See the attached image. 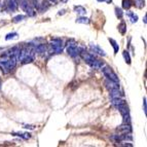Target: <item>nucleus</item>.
I'll use <instances>...</instances> for the list:
<instances>
[{
	"mask_svg": "<svg viewBox=\"0 0 147 147\" xmlns=\"http://www.w3.org/2000/svg\"><path fill=\"white\" fill-rule=\"evenodd\" d=\"M19 3H20L21 8H22V9L24 10L28 16H29V17H34L35 11H34L33 5H32V3H31L30 0H20Z\"/></svg>",
	"mask_w": 147,
	"mask_h": 147,
	"instance_id": "1",
	"label": "nucleus"
},
{
	"mask_svg": "<svg viewBox=\"0 0 147 147\" xmlns=\"http://www.w3.org/2000/svg\"><path fill=\"white\" fill-rule=\"evenodd\" d=\"M80 47H78L77 45H70V47H67V53H68L69 56H71L72 58H75V57L79 56L81 52Z\"/></svg>",
	"mask_w": 147,
	"mask_h": 147,
	"instance_id": "4",
	"label": "nucleus"
},
{
	"mask_svg": "<svg viewBox=\"0 0 147 147\" xmlns=\"http://www.w3.org/2000/svg\"><path fill=\"white\" fill-rule=\"evenodd\" d=\"M19 7V1L18 0H9L8 1V9L10 11H16Z\"/></svg>",
	"mask_w": 147,
	"mask_h": 147,
	"instance_id": "8",
	"label": "nucleus"
},
{
	"mask_svg": "<svg viewBox=\"0 0 147 147\" xmlns=\"http://www.w3.org/2000/svg\"><path fill=\"white\" fill-rule=\"evenodd\" d=\"M13 135L19 136V137L23 138L25 140H28L31 138V134H29V133H13Z\"/></svg>",
	"mask_w": 147,
	"mask_h": 147,
	"instance_id": "14",
	"label": "nucleus"
},
{
	"mask_svg": "<svg viewBox=\"0 0 147 147\" xmlns=\"http://www.w3.org/2000/svg\"><path fill=\"white\" fill-rule=\"evenodd\" d=\"M105 86L109 91H111V90H115V88H119V84H118V82L109 80V79H107V80L105 81Z\"/></svg>",
	"mask_w": 147,
	"mask_h": 147,
	"instance_id": "6",
	"label": "nucleus"
},
{
	"mask_svg": "<svg viewBox=\"0 0 147 147\" xmlns=\"http://www.w3.org/2000/svg\"><path fill=\"white\" fill-rule=\"evenodd\" d=\"M51 49L53 54H61L63 51V42L59 38H55L51 41Z\"/></svg>",
	"mask_w": 147,
	"mask_h": 147,
	"instance_id": "2",
	"label": "nucleus"
},
{
	"mask_svg": "<svg viewBox=\"0 0 147 147\" xmlns=\"http://www.w3.org/2000/svg\"><path fill=\"white\" fill-rule=\"evenodd\" d=\"M118 30H119L120 34H123V35L125 34V32H127V25H125V22H121L118 25Z\"/></svg>",
	"mask_w": 147,
	"mask_h": 147,
	"instance_id": "16",
	"label": "nucleus"
},
{
	"mask_svg": "<svg viewBox=\"0 0 147 147\" xmlns=\"http://www.w3.org/2000/svg\"><path fill=\"white\" fill-rule=\"evenodd\" d=\"M99 2H102V1H104V0H98Z\"/></svg>",
	"mask_w": 147,
	"mask_h": 147,
	"instance_id": "27",
	"label": "nucleus"
},
{
	"mask_svg": "<svg viewBox=\"0 0 147 147\" xmlns=\"http://www.w3.org/2000/svg\"><path fill=\"white\" fill-rule=\"evenodd\" d=\"M25 19L24 16H17L16 18H13V20H12V22L13 23H19L21 22V21H23Z\"/></svg>",
	"mask_w": 147,
	"mask_h": 147,
	"instance_id": "24",
	"label": "nucleus"
},
{
	"mask_svg": "<svg viewBox=\"0 0 147 147\" xmlns=\"http://www.w3.org/2000/svg\"><path fill=\"white\" fill-rule=\"evenodd\" d=\"M123 59H125V63L131 64V57H130V54H129V52L125 51V52L123 53Z\"/></svg>",
	"mask_w": 147,
	"mask_h": 147,
	"instance_id": "21",
	"label": "nucleus"
},
{
	"mask_svg": "<svg viewBox=\"0 0 147 147\" xmlns=\"http://www.w3.org/2000/svg\"><path fill=\"white\" fill-rule=\"evenodd\" d=\"M90 66L94 69H100L104 66V63H103V61H100V60H98V59H95L91 64H90Z\"/></svg>",
	"mask_w": 147,
	"mask_h": 147,
	"instance_id": "10",
	"label": "nucleus"
},
{
	"mask_svg": "<svg viewBox=\"0 0 147 147\" xmlns=\"http://www.w3.org/2000/svg\"><path fill=\"white\" fill-rule=\"evenodd\" d=\"M74 11H75L76 13H78V15H86V9L84 6H80V5L75 6V7H74Z\"/></svg>",
	"mask_w": 147,
	"mask_h": 147,
	"instance_id": "13",
	"label": "nucleus"
},
{
	"mask_svg": "<svg viewBox=\"0 0 147 147\" xmlns=\"http://www.w3.org/2000/svg\"><path fill=\"white\" fill-rule=\"evenodd\" d=\"M102 72H103L104 75L107 77V79L112 81H115V82H118V77L115 74V72L113 71L112 68L109 66H103V69H102Z\"/></svg>",
	"mask_w": 147,
	"mask_h": 147,
	"instance_id": "3",
	"label": "nucleus"
},
{
	"mask_svg": "<svg viewBox=\"0 0 147 147\" xmlns=\"http://www.w3.org/2000/svg\"><path fill=\"white\" fill-rule=\"evenodd\" d=\"M49 1H51V2H56L57 0H49Z\"/></svg>",
	"mask_w": 147,
	"mask_h": 147,
	"instance_id": "26",
	"label": "nucleus"
},
{
	"mask_svg": "<svg viewBox=\"0 0 147 147\" xmlns=\"http://www.w3.org/2000/svg\"><path fill=\"white\" fill-rule=\"evenodd\" d=\"M143 109H144V112H145V114H146V112H147V107H146V98L143 99Z\"/></svg>",
	"mask_w": 147,
	"mask_h": 147,
	"instance_id": "25",
	"label": "nucleus"
},
{
	"mask_svg": "<svg viewBox=\"0 0 147 147\" xmlns=\"http://www.w3.org/2000/svg\"><path fill=\"white\" fill-rule=\"evenodd\" d=\"M79 56L82 58V59L84 60V61L86 62V63L90 65V64L92 63V62L94 61V60L96 59L95 57H94V55H92V54H90V53H88V52H86V51H84V49H81V52H80V54H79Z\"/></svg>",
	"mask_w": 147,
	"mask_h": 147,
	"instance_id": "5",
	"label": "nucleus"
},
{
	"mask_svg": "<svg viewBox=\"0 0 147 147\" xmlns=\"http://www.w3.org/2000/svg\"><path fill=\"white\" fill-rule=\"evenodd\" d=\"M76 23H78V24H88L90 19H88L86 17H79L76 19Z\"/></svg>",
	"mask_w": 147,
	"mask_h": 147,
	"instance_id": "17",
	"label": "nucleus"
},
{
	"mask_svg": "<svg viewBox=\"0 0 147 147\" xmlns=\"http://www.w3.org/2000/svg\"><path fill=\"white\" fill-rule=\"evenodd\" d=\"M117 131L120 134H125V133L132 132V127H131L130 125H127V123H123V125H120V127H117Z\"/></svg>",
	"mask_w": 147,
	"mask_h": 147,
	"instance_id": "7",
	"label": "nucleus"
},
{
	"mask_svg": "<svg viewBox=\"0 0 147 147\" xmlns=\"http://www.w3.org/2000/svg\"><path fill=\"white\" fill-rule=\"evenodd\" d=\"M110 97H111V99L123 98V92H120L118 88H115V90H111V91H110Z\"/></svg>",
	"mask_w": 147,
	"mask_h": 147,
	"instance_id": "9",
	"label": "nucleus"
},
{
	"mask_svg": "<svg viewBox=\"0 0 147 147\" xmlns=\"http://www.w3.org/2000/svg\"><path fill=\"white\" fill-rule=\"evenodd\" d=\"M132 5V0H123V7L125 9H130Z\"/></svg>",
	"mask_w": 147,
	"mask_h": 147,
	"instance_id": "19",
	"label": "nucleus"
},
{
	"mask_svg": "<svg viewBox=\"0 0 147 147\" xmlns=\"http://www.w3.org/2000/svg\"><path fill=\"white\" fill-rule=\"evenodd\" d=\"M15 38H18V33L13 32V33H9V34L6 35L5 39L6 40H10V39H15Z\"/></svg>",
	"mask_w": 147,
	"mask_h": 147,
	"instance_id": "23",
	"label": "nucleus"
},
{
	"mask_svg": "<svg viewBox=\"0 0 147 147\" xmlns=\"http://www.w3.org/2000/svg\"><path fill=\"white\" fill-rule=\"evenodd\" d=\"M91 49L94 51V53H97V54L100 55V56H102V57L106 56L105 52H104L103 49H101V47H99L98 45H96V44H91Z\"/></svg>",
	"mask_w": 147,
	"mask_h": 147,
	"instance_id": "11",
	"label": "nucleus"
},
{
	"mask_svg": "<svg viewBox=\"0 0 147 147\" xmlns=\"http://www.w3.org/2000/svg\"><path fill=\"white\" fill-rule=\"evenodd\" d=\"M35 52H37L38 54H43L47 52V45L45 44H38L37 47H35Z\"/></svg>",
	"mask_w": 147,
	"mask_h": 147,
	"instance_id": "12",
	"label": "nucleus"
},
{
	"mask_svg": "<svg viewBox=\"0 0 147 147\" xmlns=\"http://www.w3.org/2000/svg\"><path fill=\"white\" fill-rule=\"evenodd\" d=\"M134 1H135V5L138 8H143L145 6L144 0H134Z\"/></svg>",
	"mask_w": 147,
	"mask_h": 147,
	"instance_id": "20",
	"label": "nucleus"
},
{
	"mask_svg": "<svg viewBox=\"0 0 147 147\" xmlns=\"http://www.w3.org/2000/svg\"><path fill=\"white\" fill-rule=\"evenodd\" d=\"M127 16L129 18H130V20H131V22L132 23H136L138 21V16L137 15H135L134 12H132V11H127Z\"/></svg>",
	"mask_w": 147,
	"mask_h": 147,
	"instance_id": "15",
	"label": "nucleus"
},
{
	"mask_svg": "<svg viewBox=\"0 0 147 147\" xmlns=\"http://www.w3.org/2000/svg\"><path fill=\"white\" fill-rule=\"evenodd\" d=\"M115 15H116V17H117L118 19H121V18H123V9H121V8H119V7H115Z\"/></svg>",
	"mask_w": 147,
	"mask_h": 147,
	"instance_id": "22",
	"label": "nucleus"
},
{
	"mask_svg": "<svg viewBox=\"0 0 147 147\" xmlns=\"http://www.w3.org/2000/svg\"><path fill=\"white\" fill-rule=\"evenodd\" d=\"M109 41H110V43L112 44L113 49H114V54H117L118 49H119V47H118L117 42H116L114 39H112V38H109Z\"/></svg>",
	"mask_w": 147,
	"mask_h": 147,
	"instance_id": "18",
	"label": "nucleus"
}]
</instances>
